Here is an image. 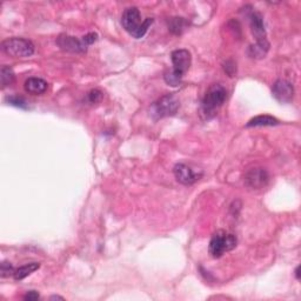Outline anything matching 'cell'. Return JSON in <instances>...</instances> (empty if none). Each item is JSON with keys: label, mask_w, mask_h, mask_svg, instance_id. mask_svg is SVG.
Returning <instances> with one entry per match:
<instances>
[{"label": "cell", "mask_w": 301, "mask_h": 301, "mask_svg": "<svg viewBox=\"0 0 301 301\" xmlns=\"http://www.w3.org/2000/svg\"><path fill=\"white\" fill-rule=\"evenodd\" d=\"M171 59L173 63L172 71L165 74V81L171 86H178L183 80L184 75L190 70L192 57L187 50H176L171 53Z\"/></svg>", "instance_id": "1"}, {"label": "cell", "mask_w": 301, "mask_h": 301, "mask_svg": "<svg viewBox=\"0 0 301 301\" xmlns=\"http://www.w3.org/2000/svg\"><path fill=\"white\" fill-rule=\"evenodd\" d=\"M121 24L125 31L131 34L135 39H140L145 36L149 26L153 24L152 18H146L141 22V13L138 8L126 9L121 17Z\"/></svg>", "instance_id": "2"}, {"label": "cell", "mask_w": 301, "mask_h": 301, "mask_svg": "<svg viewBox=\"0 0 301 301\" xmlns=\"http://www.w3.org/2000/svg\"><path fill=\"white\" fill-rule=\"evenodd\" d=\"M226 98H227V91L224 86L219 84L212 85L201 102V109H203L204 114L207 118L213 117L218 109L224 105Z\"/></svg>", "instance_id": "3"}, {"label": "cell", "mask_w": 301, "mask_h": 301, "mask_svg": "<svg viewBox=\"0 0 301 301\" xmlns=\"http://www.w3.org/2000/svg\"><path fill=\"white\" fill-rule=\"evenodd\" d=\"M238 239L234 234L227 233L225 231H218L217 233L213 234L210 246H208V251L213 258H220L225 253L232 251L237 247Z\"/></svg>", "instance_id": "4"}, {"label": "cell", "mask_w": 301, "mask_h": 301, "mask_svg": "<svg viewBox=\"0 0 301 301\" xmlns=\"http://www.w3.org/2000/svg\"><path fill=\"white\" fill-rule=\"evenodd\" d=\"M179 99H178L176 95L166 94L158 99L156 102H153L152 106H150L149 114L153 119L159 120V119L162 118L171 117V115L176 114L178 109H179Z\"/></svg>", "instance_id": "5"}, {"label": "cell", "mask_w": 301, "mask_h": 301, "mask_svg": "<svg viewBox=\"0 0 301 301\" xmlns=\"http://www.w3.org/2000/svg\"><path fill=\"white\" fill-rule=\"evenodd\" d=\"M3 52L15 58H27L33 56L34 45L29 39L24 38H10L2 44Z\"/></svg>", "instance_id": "6"}, {"label": "cell", "mask_w": 301, "mask_h": 301, "mask_svg": "<svg viewBox=\"0 0 301 301\" xmlns=\"http://www.w3.org/2000/svg\"><path fill=\"white\" fill-rule=\"evenodd\" d=\"M174 177L178 183L183 185H193L203 177V171L194 170L192 166L186 165V164H177L173 169Z\"/></svg>", "instance_id": "7"}, {"label": "cell", "mask_w": 301, "mask_h": 301, "mask_svg": "<svg viewBox=\"0 0 301 301\" xmlns=\"http://www.w3.org/2000/svg\"><path fill=\"white\" fill-rule=\"evenodd\" d=\"M269 181V174L265 169L256 167L247 171L245 174L244 183L246 186L251 190H261V188L267 186Z\"/></svg>", "instance_id": "8"}, {"label": "cell", "mask_w": 301, "mask_h": 301, "mask_svg": "<svg viewBox=\"0 0 301 301\" xmlns=\"http://www.w3.org/2000/svg\"><path fill=\"white\" fill-rule=\"evenodd\" d=\"M272 93L279 102L287 104L293 100L294 97V87L293 85L287 80L279 79L276 80L272 87Z\"/></svg>", "instance_id": "9"}, {"label": "cell", "mask_w": 301, "mask_h": 301, "mask_svg": "<svg viewBox=\"0 0 301 301\" xmlns=\"http://www.w3.org/2000/svg\"><path fill=\"white\" fill-rule=\"evenodd\" d=\"M57 44L61 50L71 53H85L87 50V45L83 42V39L79 40L78 38L66 36V34L59 36Z\"/></svg>", "instance_id": "10"}, {"label": "cell", "mask_w": 301, "mask_h": 301, "mask_svg": "<svg viewBox=\"0 0 301 301\" xmlns=\"http://www.w3.org/2000/svg\"><path fill=\"white\" fill-rule=\"evenodd\" d=\"M249 24H251V31L252 34L254 36L256 43L260 42H266L267 38H266V30H265V24H263L262 16L259 12H251L249 15Z\"/></svg>", "instance_id": "11"}, {"label": "cell", "mask_w": 301, "mask_h": 301, "mask_svg": "<svg viewBox=\"0 0 301 301\" xmlns=\"http://www.w3.org/2000/svg\"><path fill=\"white\" fill-rule=\"evenodd\" d=\"M24 87H25V91L29 92L30 94H43L45 93L47 91V87H49V84L46 83L45 80L42 79V78H29L25 81V85H24Z\"/></svg>", "instance_id": "12"}, {"label": "cell", "mask_w": 301, "mask_h": 301, "mask_svg": "<svg viewBox=\"0 0 301 301\" xmlns=\"http://www.w3.org/2000/svg\"><path fill=\"white\" fill-rule=\"evenodd\" d=\"M280 122L276 118L271 115H258L246 124V127H259V126H276Z\"/></svg>", "instance_id": "13"}, {"label": "cell", "mask_w": 301, "mask_h": 301, "mask_svg": "<svg viewBox=\"0 0 301 301\" xmlns=\"http://www.w3.org/2000/svg\"><path fill=\"white\" fill-rule=\"evenodd\" d=\"M268 50H269L268 40H266V42L255 43L254 45L249 46L248 56L251 58H254V59H262V58H265L266 54H267Z\"/></svg>", "instance_id": "14"}, {"label": "cell", "mask_w": 301, "mask_h": 301, "mask_svg": "<svg viewBox=\"0 0 301 301\" xmlns=\"http://www.w3.org/2000/svg\"><path fill=\"white\" fill-rule=\"evenodd\" d=\"M40 263L39 262H31V263H26V265L20 266L19 268H17L15 271V279L17 281H20V280H24L27 276L32 274L33 272H36L37 269H39Z\"/></svg>", "instance_id": "15"}, {"label": "cell", "mask_w": 301, "mask_h": 301, "mask_svg": "<svg viewBox=\"0 0 301 301\" xmlns=\"http://www.w3.org/2000/svg\"><path fill=\"white\" fill-rule=\"evenodd\" d=\"M15 72L10 66H2V70H0V80H2V87L5 88L6 86H11L15 81Z\"/></svg>", "instance_id": "16"}, {"label": "cell", "mask_w": 301, "mask_h": 301, "mask_svg": "<svg viewBox=\"0 0 301 301\" xmlns=\"http://www.w3.org/2000/svg\"><path fill=\"white\" fill-rule=\"evenodd\" d=\"M186 26L184 18H172L169 22V30L174 34H181Z\"/></svg>", "instance_id": "17"}, {"label": "cell", "mask_w": 301, "mask_h": 301, "mask_svg": "<svg viewBox=\"0 0 301 301\" xmlns=\"http://www.w3.org/2000/svg\"><path fill=\"white\" fill-rule=\"evenodd\" d=\"M8 101L10 102V105L15 106V107L23 108V109L29 108L27 101L23 97H19V95H11V97L8 98Z\"/></svg>", "instance_id": "18"}, {"label": "cell", "mask_w": 301, "mask_h": 301, "mask_svg": "<svg viewBox=\"0 0 301 301\" xmlns=\"http://www.w3.org/2000/svg\"><path fill=\"white\" fill-rule=\"evenodd\" d=\"M102 97H104V94H102V92L100 90H98V88L91 90L87 93V100L90 104H98V102H100L102 100Z\"/></svg>", "instance_id": "19"}, {"label": "cell", "mask_w": 301, "mask_h": 301, "mask_svg": "<svg viewBox=\"0 0 301 301\" xmlns=\"http://www.w3.org/2000/svg\"><path fill=\"white\" fill-rule=\"evenodd\" d=\"M16 269L13 268L12 263L9 261H3L2 266H0V274H2L3 278H8L10 275L15 274Z\"/></svg>", "instance_id": "20"}, {"label": "cell", "mask_w": 301, "mask_h": 301, "mask_svg": "<svg viewBox=\"0 0 301 301\" xmlns=\"http://www.w3.org/2000/svg\"><path fill=\"white\" fill-rule=\"evenodd\" d=\"M98 40V34L94 33V32H91L86 34V36L83 37V42L86 44V45H92V44L95 43Z\"/></svg>", "instance_id": "21"}, {"label": "cell", "mask_w": 301, "mask_h": 301, "mask_svg": "<svg viewBox=\"0 0 301 301\" xmlns=\"http://www.w3.org/2000/svg\"><path fill=\"white\" fill-rule=\"evenodd\" d=\"M39 293L36 292V290H30V292H27L25 295H24V299L29 300V301H34L39 299Z\"/></svg>", "instance_id": "22"}, {"label": "cell", "mask_w": 301, "mask_h": 301, "mask_svg": "<svg viewBox=\"0 0 301 301\" xmlns=\"http://www.w3.org/2000/svg\"><path fill=\"white\" fill-rule=\"evenodd\" d=\"M295 276H296L297 280L300 279V267H299V266H297V267L295 268Z\"/></svg>", "instance_id": "23"}, {"label": "cell", "mask_w": 301, "mask_h": 301, "mask_svg": "<svg viewBox=\"0 0 301 301\" xmlns=\"http://www.w3.org/2000/svg\"><path fill=\"white\" fill-rule=\"evenodd\" d=\"M51 300H54V299H61V300H64V297H61V296H58V295H53V296H51L50 297Z\"/></svg>", "instance_id": "24"}]
</instances>
